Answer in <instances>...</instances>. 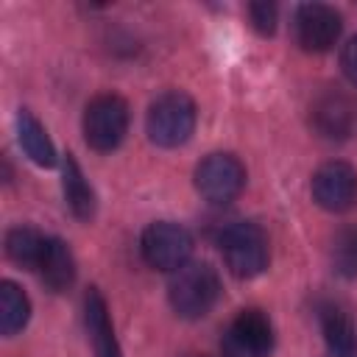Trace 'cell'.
I'll list each match as a JSON object with an SVG mask.
<instances>
[{
  "label": "cell",
  "instance_id": "1",
  "mask_svg": "<svg viewBox=\"0 0 357 357\" xmlns=\"http://www.w3.org/2000/svg\"><path fill=\"white\" fill-rule=\"evenodd\" d=\"M170 307L178 318L195 321L212 312L220 298V279L209 262H187L181 265L167 284Z\"/></svg>",
  "mask_w": 357,
  "mask_h": 357
},
{
  "label": "cell",
  "instance_id": "2",
  "mask_svg": "<svg viewBox=\"0 0 357 357\" xmlns=\"http://www.w3.org/2000/svg\"><path fill=\"white\" fill-rule=\"evenodd\" d=\"M148 139L159 148H178L184 145L195 131V103L187 92L170 89L162 92L145 117Z\"/></svg>",
  "mask_w": 357,
  "mask_h": 357
},
{
  "label": "cell",
  "instance_id": "3",
  "mask_svg": "<svg viewBox=\"0 0 357 357\" xmlns=\"http://www.w3.org/2000/svg\"><path fill=\"white\" fill-rule=\"evenodd\" d=\"M220 251L226 259V268L237 279H254L268 268L271 248H268V234L262 226L251 220H237L223 229L220 234Z\"/></svg>",
  "mask_w": 357,
  "mask_h": 357
},
{
  "label": "cell",
  "instance_id": "4",
  "mask_svg": "<svg viewBox=\"0 0 357 357\" xmlns=\"http://www.w3.org/2000/svg\"><path fill=\"white\" fill-rule=\"evenodd\" d=\"M84 139L92 151L109 153L114 151L128 131V103L114 95V92H103L95 95L86 109H84Z\"/></svg>",
  "mask_w": 357,
  "mask_h": 357
},
{
  "label": "cell",
  "instance_id": "5",
  "mask_svg": "<svg viewBox=\"0 0 357 357\" xmlns=\"http://www.w3.org/2000/svg\"><path fill=\"white\" fill-rule=\"evenodd\" d=\"M139 251L142 259L156 268V271H167L176 273L181 265L190 262L192 254V237L184 226L170 223V220H156L142 231L139 240Z\"/></svg>",
  "mask_w": 357,
  "mask_h": 357
},
{
  "label": "cell",
  "instance_id": "6",
  "mask_svg": "<svg viewBox=\"0 0 357 357\" xmlns=\"http://www.w3.org/2000/svg\"><path fill=\"white\" fill-rule=\"evenodd\" d=\"M245 187V167L231 153H209L195 167V190L209 204H229Z\"/></svg>",
  "mask_w": 357,
  "mask_h": 357
},
{
  "label": "cell",
  "instance_id": "7",
  "mask_svg": "<svg viewBox=\"0 0 357 357\" xmlns=\"http://www.w3.org/2000/svg\"><path fill=\"white\" fill-rule=\"evenodd\" d=\"M271 349H273V326L262 310L237 312L220 340L223 357H268Z\"/></svg>",
  "mask_w": 357,
  "mask_h": 357
},
{
  "label": "cell",
  "instance_id": "8",
  "mask_svg": "<svg viewBox=\"0 0 357 357\" xmlns=\"http://www.w3.org/2000/svg\"><path fill=\"white\" fill-rule=\"evenodd\" d=\"M296 39L310 53H326L343 28L340 14L326 3H304L296 8Z\"/></svg>",
  "mask_w": 357,
  "mask_h": 357
},
{
  "label": "cell",
  "instance_id": "9",
  "mask_svg": "<svg viewBox=\"0 0 357 357\" xmlns=\"http://www.w3.org/2000/svg\"><path fill=\"white\" fill-rule=\"evenodd\" d=\"M312 198L326 212H346L357 201V173L346 162H326L312 176Z\"/></svg>",
  "mask_w": 357,
  "mask_h": 357
},
{
  "label": "cell",
  "instance_id": "10",
  "mask_svg": "<svg viewBox=\"0 0 357 357\" xmlns=\"http://www.w3.org/2000/svg\"><path fill=\"white\" fill-rule=\"evenodd\" d=\"M312 126L326 139H346L357 128V100L340 89H326L312 103Z\"/></svg>",
  "mask_w": 357,
  "mask_h": 357
},
{
  "label": "cell",
  "instance_id": "11",
  "mask_svg": "<svg viewBox=\"0 0 357 357\" xmlns=\"http://www.w3.org/2000/svg\"><path fill=\"white\" fill-rule=\"evenodd\" d=\"M84 321H86V335H89L95 357H123V349L117 343V335L109 318L106 298L100 296L98 287H89L84 298Z\"/></svg>",
  "mask_w": 357,
  "mask_h": 357
},
{
  "label": "cell",
  "instance_id": "12",
  "mask_svg": "<svg viewBox=\"0 0 357 357\" xmlns=\"http://www.w3.org/2000/svg\"><path fill=\"white\" fill-rule=\"evenodd\" d=\"M39 279L50 293H61L75 282V259L70 245L61 237H47L42 262H39Z\"/></svg>",
  "mask_w": 357,
  "mask_h": 357
},
{
  "label": "cell",
  "instance_id": "13",
  "mask_svg": "<svg viewBox=\"0 0 357 357\" xmlns=\"http://www.w3.org/2000/svg\"><path fill=\"white\" fill-rule=\"evenodd\" d=\"M61 192H64V201H67L70 212L78 220H92L95 218V206H98L95 190L84 178V170H81V165L75 162L73 153H64V159H61Z\"/></svg>",
  "mask_w": 357,
  "mask_h": 357
},
{
  "label": "cell",
  "instance_id": "14",
  "mask_svg": "<svg viewBox=\"0 0 357 357\" xmlns=\"http://www.w3.org/2000/svg\"><path fill=\"white\" fill-rule=\"evenodd\" d=\"M17 137H20V145L33 165H39V167L56 165V148H53L50 137H47L45 126L28 109H20V114H17Z\"/></svg>",
  "mask_w": 357,
  "mask_h": 357
},
{
  "label": "cell",
  "instance_id": "15",
  "mask_svg": "<svg viewBox=\"0 0 357 357\" xmlns=\"http://www.w3.org/2000/svg\"><path fill=\"white\" fill-rule=\"evenodd\" d=\"M45 245H47V237L33 226H14L6 234V257L20 268L36 271L42 262Z\"/></svg>",
  "mask_w": 357,
  "mask_h": 357
},
{
  "label": "cell",
  "instance_id": "16",
  "mask_svg": "<svg viewBox=\"0 0 357 357\" xmlns=\"http://www.w3.org/2000/svg\"><path fill=\"white\" fill-rule=\"evenodd\" d=\"M321 329L326 340V351H357V326L351 315L335 304L321 310Z\"/></svg>",
  "mask_w": 357,
  "mask_h": 357
},
{
  "label": "cell",
  "instance_id": "17",
  "mask_svg": "<svg viewBox=\"0 0 357 357\" xmlns=\"http://www.w3.org/2000/svg\"><path fill=\"white\" fill-rule=\"evenodd\" d=\"M28 318H31V301H28V296L14 282L6 279L0 284V332L6 337H11V335H17V332L25 329Z\"/></svg>",
  "mask_w": 357,
  "mask_h": 357
},
{
  "label": "cell",
  "instance_id": "18",
  "mask_svg": "<svg viewBox=\"0 0 357 357\" xmlns=\"http://www.w3.org/2000/svg\"><path fill=\"white\" fill-rule=\"evenodd\" d=\"M329 257H332L335 273H340L343 279L357 276V226H343L335 231Z\"/></svg>",
  "mask_w": 357,
  "mask_h": 357
},
{
  "label": "cell",
  "instance_id": "19",
  "mask_svg": "<svg viewBox=\"0 0 357 357\" xmlns=\"http://www.w3.org/2000/svg\"><path fill=\"white\" fill-rule=\"evenodd\" d=\"M248 20H251V25H254L257 33L273 36L276 22H279V8L273 3H251L248 6Z\"/></svg>",
  "mask_w": 357,
  "mask_h": 357
},
{
  "label": "cell",
  "instance_id": "20",
  "mask_svg": "<svg viewBox=\"0 0 357 357\" xmlns=\"http://www.w3.org/2000/svg\"><path fill=\"white\" fill-rule=\"evenodd\" d=\"M340 67H343V75L357 86V33L343 45V53H340Z\"/></svg>",
  "mask_w": 357,
  "mask_h": 357
},
{
  "label": "cell",
  "instance_id": "21",
  "mask_svg": "<svg viewBox=\"0 0 357 357\" xmlns=\"http://www.w3.org/2000/svg\"><path fill=\"white\" fill-rule=\"evenodd\" d=\"M324 357H357V351H326Z\"/></svg>",
  "mask_w": 357,
  "mask_h": 357
},
{
  "label": "cell",
  "instance_id": "22",
  "mask_svg": "<svg viewBox=\"0 0 357 357\" xmlns=\"http://www.w3.org/2000/svg\"><path fill=\"white\" fill-rule=\"evenodd\" d=\"M190 357H206V354H190Z\"/></svg>",
  "mask_w": 357,
  "mask_h": 357
}]
</instances>
